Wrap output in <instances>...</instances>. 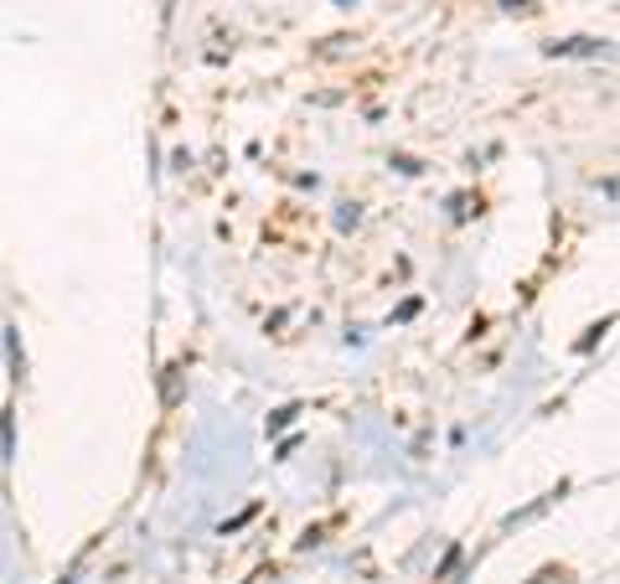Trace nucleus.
Masks as SVG:
<instances>
[{
  "mask_svg": "<svg viewBox=\"0 0 620 584\" xmlns=\"http://www.w3.org/2000/svg\"><path fill=\"white\" fill-rule=\"evenodd\" d=\"M548 52H554V58H595V52H605V42H595V37H574V42H548Z\"/></svg>",
  "mask_w": 620,
  "mask_h": 584,
  "instance_id": "1",
  "label": "nucleus"
}]
</instances>
